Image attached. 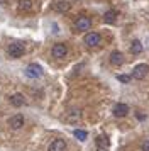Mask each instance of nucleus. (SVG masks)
<instances>
[{
    "label": "nucleus",
    "instance_id": "f257e3e1",
    "mask_svg": "<svg viewBox=\"0 0 149 151\" xmlns=\"http://www.w3.org/2000/svg\"><path fill=\"white\" fill-rule=\"evenodd\" d=\"M148 75H149V65H146V63H139L132 70V78L134 80H144Z\"/></svg>",
    "mask_w": 149,
    "mask_h": 151
},
{
    "label": "nucleus",
    "instance_id": "f03ea898",
    "mask_svg": "<svg viewBox=\"0 0 149 151\" xmlns=\"http://www.w3.org/2000/svg\"><path fill=\"white\" fill-rule=\"evenodd\" d=\"M7 53H9L10 58H20V56L26 53V46L22 42H12V44H9Z\"/></svg>",
    "mask_w": 149,
    "mask_h": 151
},
{
    "label": "nucleus",
    "instance_id": "7ed1b4c3",
    "mask_svg": "<svg viewBox=\"0 0 149 151\" xmlns=\"http://www.w3.org/2000/svg\"><path fill=\"white\" fill-rule=\"evenodd\" d=\"M83 41H85V44H87L88 48H97L102 42V37H100L98 32H87Z\"/></svg>",
    "mask_w": 149,
    "mask_h": 151
},
{
    "label": "nucleus",
    "instance_id": "20e7f679",
    "mask_svg": "<svg viewBox=\"0 0 149 151\" xmlns=\"http://www.w3.org/2000/svg\"><path fill=\"white\" fill-rule=\"evenodd\" d=\"M26 75L29 76V78H41V76H42V68H41V65L31 63L26 68Z\"/></svg>",
    "mask_w": 149,
    "mask_h": 151
},
{
    "label": "nucleus",
    "instance_id": "39448f33",
    "mask_svg": "<svg viewBox=\"0 0 149 151\" xmlns=\"http://www.w3.org/2000/svg\"><path fill=\"white\" fill-rule=\"evenodd\" d=\"M74 27L78 29V31H90L92 27V19L87 17V15H80L76 22H74Z\"/></svg>",
    "mask_w": 149,
    "mask_h": 151
},
{
    "label": "nucleus",
    "instance_id": "423d86ee",
    "mask_svg": "<svg viewBox=\"0 0 149 151\" xmlns=\"http://www.w3.org/2000/svg\"><path fill=\"white\" fill-rule=\"evenodd\" d=\"M51 55H53V58H64V56L68 55L66 44H63V42H58V44H54L53 49H51Z\"/></svg>",
    "mask_w": 149,
    "mask_h": 151
},
{
    "label": "nucleus",
    "instance_id": "0eeeda50",
    "mask_svg": "<svg viewBox=\"0 0 149 151\" xmlns=\"http://www.w3.org/2000/svg\"><path fill=\"white\" fill-rule=\"evenodd\" d=\"M9 126L12 129H22L24 127V116L22 114H15L9 119Z\"/></svg>",
    "mask_w": 149,
    "mask_h": 151
},
{
    "label": "nucleus",
    "instance_id": "6e6552de",
    "mask_svg": "<svg viewBox=\"0 0 149 151\" xmlns=\"http://www.w3.org/2000/svg\"><path fill=\"white\" fill-rule=\"evenodd\" d=\"M47 151H66V141L61 139V137L54 139V141H51V144L47 146Z\"/></svg>",
    "mask_w": 149,
    "mask_h": 151
},
{
    "label": "nucleus",
    "instance_id": "1a4fd4ad",
    "mask_svg": "<svg viewBox=\"0 0 149 151\" xmlns=\"http://www.w3.org/2000/svg\"><path fill=\"white\" fill-rule=\"evenodd\" d=\"M32 10V0H19L17 2V12L19 14H29Z\"/></svg>",
    "mask_w": 149,
    "mask_h": 151
},
{
    "label": "nucleus",
    "instance_id": "9d476101",
    "mask_svg": "<svg viewBox=\"0 0 149 151\" xmlns=\"http://www.w3.org/2000/svg\"><path fill=\"white\" fill-rule=\"evenodd\" d=\"M124 61H125V58L120 51H112L110 53V63L114 66H120V65H124Z\"/></svg>",
    "mask_w": 149,
    "mask_h": 151
},
{
    "label": "nucleus",
    "instance_id": "9b49d317",
    "mask_svg": "<svg viewBox=\"0 0 149 151\" xmlns=\"http://www.w3.org/2000/svg\"><path fill=\"white\" fill-rule=\"evenodd\" d=\"M112 112H114L115 117H125L129 114V105L127 104H117Z\"/></svg>",
    "mask_w": 149,
    "mask_h": 151
},
{
    "label": "nucleus",
    "instance_id": "f8f14e48",
    "mask_svg": "<svg viewBox=\"0 0 149 151\" xmlns=\"http://www.w3.org/2000/svg\"><path fill=\"white\" fill-rule=\"evenodd\" d=\"M10 104L15 105V107H22L26 104V97L22 93H14V95H10Z\"/></svg>",
    "mask_w": 149,
    "mask_h": 151
},
{
    "label": "nucleus",
    "instance_id": "ddd939ff",
    "mask_svg": "<svg viewBox=\"0 0 149 151\" xmlns=\"http://www.w3.org/2000/svg\"><path fill=\"white\" fill-rule=\"evenodd\" d=\"M54 10H58V12H68L69 9H71V4L66 2V0H59V2H56L53 5Z\"/></svg>",
    "mask_w": 149,
    "mask_h": 151
},
{
    "label": "nucleus",
    "instance_id": "4468645a",
    "mask_svg": "<svg viewBox=\"0 0 149 151\" xmlns=\"http://www.w3.org/2000/svg\"><path fill=\"white\" fill-rule=\"evenodd\" d=\"M117 17H119L117 10H107V12L103 14V22H107V24H114V22L117 21Z\"/></svg>",
    "mask_w": 149,
    "mask_h": 151
},
{
    "label": "nucleus",
    "instance_id": "2eb2a0df",
    "mask_svg": "<svg viewBox=\"0 0 149 151\" xmlns=\"http://www.w3.org/2000/svg\"><path fill=\"white\" fill-rule=\"evenodd\" d=\"M95 143H97V148L98 150H107L108 148V137L105 136V134H102V136H98L97 139H95Z\"/></svg>",
    "mask_w": 149,
    "mask_h": 151
},
{
    "label": "nucleus",
    "instance_id": "dca6fc26",
    "mask_svg": "<svg viewBox=\"0 0 149 151\" xmlns=\"http://www.w3.org/2000/svg\"><path fill=\"white\" fill-rule=\"evenodd\" d=\"M130 53L132 55H141L142 53V42L141 41H132V44H130Z\"/></svg>",
    "mask_w": 149,
    "mask_h": 151
},
{
    "label": "nucleus",
    "instance_id": "f3484780",
    "mask_svg": "<svg viewBox=\"0 0 149 151\" xmlns=\"http://www.w3.org/2000/svg\"><path fill=\"white\" fill-rule=\"evenodd\" d=\"M80 117H81V112H80V110H71V112H68L66 121H68V122H76Z\"/></svg>",
    "mask_w": 149,
    "mask_h": 151
},
{
    "label": "nucleus",
    "instance_id": "a211bd4d",
    "mask_svg": "<svg viewBox=\"0 0 149 151\" xmlns=\"http://www.w3.org/2000/svg\"><path fill=\"white\" fill-rule=\"evenodd\" d=\"M73 134H74V137H76L78 141H85V139H87V136H88L87 131H81V129H76Z\"/></svg>",
    "mask_w": 149,
    "mask_h": 151
},
{
    "label": "nucleus",
    "instance_id": "6ab92c4d",
    "mask_svg": "<svg viewBox=\"0 0 149 151\" xmlns=\"http://www.w3.org/2000/svg\"><path fill=\"white\" fill-rule=\"evenodd\" d=\"M117 80L122 82V83H127L129 80H130V76H129V75H119V76H117Z\"/></svg>",
    "mask_w": 149,
    "mask_h": 151
},
{
    "label": "nucleus",
    "instance_id": "aec40b11",
    "mask_svg": "<svg viewBox=\"0 0 149 151\" xmlns=\"http://www.w3.org/2000/svg\"><path fill=\"white\" fill-rule=\"evenodd\" d=\"M141 150H142V151H149V139H146V141H144V143H142Z\"/></svg>",
    "mask_w": 149,
    "mask_h": 151
},
{
    "label": "nucleus",
    "instance_id": "412c9836",
    "mask_svg": "<svg viewBox=\"0 0 149 151\" xmlns=\"http://www.w3.org/2000/svg\"><path fill=\"white\" fill-rule=\"evenodd\" d=\"M7 2L9 0H0V5H7Z\"/></svg>",
    "mask_w": 149,
    "mask_h": 151
}]
</instances>
